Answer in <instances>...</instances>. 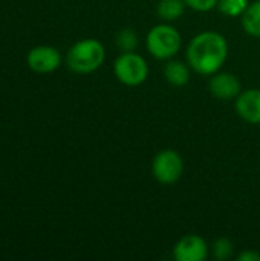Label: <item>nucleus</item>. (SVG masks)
<instances>
[{
	"label": "nucleus",
	"instance_id": "1",
	"mask_svg": "<svg viewBox=\"0 0 260 261\" xmlns=\"http://www.w3.org/2000/svg\"><path fill=\"white\" fill-rule=\"evenodd\" d=\"M227 57L228 43L222 34L215 31H205L195 35L187 47V63L201 75L216 73Z\"/></svg>",
	"mask_w": 260,
	"mask_h": 261
},
{
	"label": "nucleus",
	"instance_id": "2",
	"mask_svg": "<svg viewBox=\"0 0 260 261\" xmlns=\"http://www.w3.org/2000/svg\"><path fill=\"white\" fill-rule=\"evenodd\" d=\"M104 46L95 38H84L77 41L67 52V66L75 73L95 72L104 61Z\"/></svg>",
	"mask_w": 260,
	"mask_h": 261
},
{
	"label": "nucleus",
	"instance_id": "3",
	"mask_svg": "<svg viewBox=\"0 0 260 261\" xmlns=\"http://www.w3.org/2000/svg\"><path fill=\"white\" fill-rule=\"evenodd\" d=\"M181 34L170 24L153 26L146 38V46L150 55L156 60H169L181 49Z\"/></svg>",
	"mask_w": 260,
	"mask_h": 261
},
{
	"label": "nucleus",
	"instance_id": "4",
	"mask_svg": "<svg viewBox=\"0 0 260 261\" xmlns=\"http://www.w3.org/2000/svg\"><path fill=\"white\" fill-rule=\"evenodd\" d=\"M115 76L120 83L135 87L143 84L149 76V66L146 60L135 52H123L113 64Z\"/></svg>",
	"mask_w": 260,
	"mask_h": 261
},
{
	"label": "nucleus",
	"instance_id": "5",
	"mask_svg": "<svg viewBox=\"0 0 260 261\" xmlns=\"http://www.w3.org/2000/svg\"><path fill=\"white\" fill-rule=\"evenodd\" d=\"M184 171V162L178 151L162 150L159 151L152 162V173L159 184L172 185L178 182Z\"/></svg>",
	"mask_w": 260,
	"mask_h": 261
},
{
	"label": "nucleus",
	"instance_id": "6",
	"mask_svg": "<svg viewBox=\"0 0 260 261\" xmlns=\"http://www.w3.org/2000/svg\"><path fill=\"white\" fill-rule=\"evenodd\" d=\"M172 254L176 261H204L208 255V246L201 236L190 234L175 245Z\"/></svg>",
	"mask_w": 260,
	"mask_h": 261
},
{
	"label": "nucleus",
	"instance_id": "7",
	"mask_svg": "<svg viewBox=\"0 0 260 261\" xmlns=\"http://www.w3.org/2000/svg\"><path fill=\"white\" fill-rule=\"evenodd\" d=\"M28 66L37 73H49L58 69L61 63L60 52L52 46H37L28 54Z\"/></svg>",
	"mask_w": 260,
	"mask_h": 261
},
{
	"label": "nucleus",
	"instance_id": "8",
	"mask_svg": "<svg viewBox=\"0 0 260 261\" xmlns=\"http://www.w3.org/2000/svg\"><path fill=\"white\" fill-rule=\"evenodd\" d=\"M208 89L213 96L218 99L230 101L239 96L241 93V81L238 80L236 75L228 73V72H221V73H213L208 83Z\"/></svg>",
	"mask_w": 260,
	"mask_h": 261
},
{
	"label": "nucleus",
	"instance_id": "9",
	"mask_svg": "<svg viewBox=\"0 0 260 261\" xmlns=\"http://www.w3.org/2000/svg\"><path fill=\"white\" fill-rule=\"evenodd\" d=\"M236 112L244 121L260 124V90L248 89L241 92L236 98Z\"/></svg>",
	"mask_w": 260,
	"mask_h": 261
},
{
	"label": "nucleus",
	"instance_id": "10",
	"mask_svg": "<svg viewBox=\"0 0 260 261\" xmlns=\"http://www.w3.org/2000/svg\"><path fill=\"white\" fill-rule=\"evenodd\" d=\"M164 76L169 84L175 87L185 86L190 80V69L188 64L182 61H169L164 67Z\"/></svg>",
	"mask_w": 260,
	"mask_h": 261
},
{
	"label": "nucleus",
	"instance_id": "11",
	"mask_svg": "<svg viewBox=\"0 0 260 261\" xmlns=\"http://www.w3.org/2000/svg\"><path fill=\"white\" fill-rule=\"evenodd\" d=\"M241 21L247 34L260 37V0L248 5L247 11L241 15Z\"/></svg>",
	"mask_w": 260,
	"mask_h": 261
},
{
	"label": "nucleus",
	"instance_id": "12",
	"mask_svg": "<svg viewBox=\"0 0 260 261\" xmlns=\"http://www.w3.org/2000/svg\"><path fill=\"white\" fill-rule=\"evenodd\" d=\"M185 6L187 5L184 0H159L156 12L166 21H175L182 17Z\"/></svg>",
	"mask_w": 260,
	"mask_h": 261
},
{
	"label": "nucleus",
	"instance_id": "13",
	"mask_svg": "<svg viewBox=\"0 0 260 261\" xmlns=\"http://www.w3.org/2000/svg\"><path fill=\"white\" fill-rule=\"evenodd\" d=\"M248 5V0H219L218 9L227 17H241Z\"/></svg>",
	"mask_w": 260,
	"mask_h": 261
},
{
	"label": "nucleus",
	"instance_id": "14",
	"mask_svg": "<svg viewBox=\"0 0 260 261\" xmlns=\"http://www.w3.org/2000/svg\"><path fill=\"white\" fill-rule=\"evenodd\" d=\"M116 46L121 52H133L138 46V35L132 28H124L116 34Z\"/></svg>",
	"mask_w": 260,
	"mask_h": 261
},
{
	"label": "nucleus",
	"instance_id": "15",
	"mask_svg": "<svg viewBox=\"0 0 260 261\" xmlns=\"http://www.w3.org/2000/svg\"><path fill=\"white\" fill-rule=\"evenodd\" d=\"M213 255L216 260H228L233 255V243L227 237H221L213 245Z\"/></svg>",
	"mask_w": 260,
	"mask_h": 261
},
{
	"label": "nucleus",
	"instance_id": "16",
	"mask_svg": "<svg viewBox=\"0 0 260 261\" xmlns=\"http://www.w3.org/2000/svg\"><path fill=\"white\" fill-rule=\"evenodd\" d=\"M185 5L195 11H199V12H207L213 8L218 6L219 0H184Z\"/></svg>",
	"mask_w": 260,
	"mask_h": 261
},
{
	"label": "nucleus",
	"instance_id": "17",
	"mask_svg": "<svg viewBox=\"0 0 260 261\" xmlns=\"http://www.w3.org/2000/svg\"><path fill=\"white\" fill-rule=\"evenodd\" d=\"M238 260L239 261H260V254L256 251H244L238 255Z\"/></svg>",
	"mask_w": 260,
	"mask_h": 261
}]
</instances>
